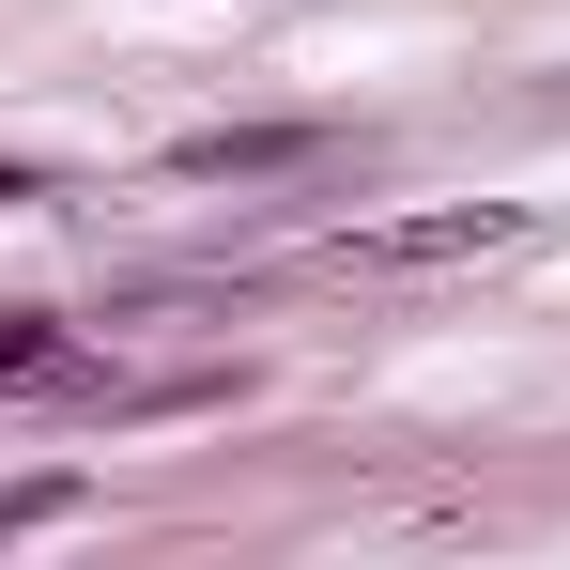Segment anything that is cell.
<instances>
[{"label":"cell","mask_w":570,"mask_h":570,"mask_svg":"<svg viewBox=\"0 0 570 570\" xmlns=\"http://www.w3.org/2000/svg\"><path fill=\"white\" fill-rule=\"evenodd\" d=\"M47 355H62L47 324H0V385H31V371H47Z\"/></svg>","instance_id":"3957f363"},{"label":"cell","mask_w":570,"mask_h":570,"mask_svg":"<svg viewBox=\"0 0 570 570\" xmlns=\"http://www.w3.org/2000/svg\"><path fill=\"white\" fill-rule=\"evenodd\" d=\"M293 155H308L293 124H247V139H186V170H293Z\"/></svg>","instance_id":"7a4b0ae2"},{"label":"cell","mask_w":570,"mask_h":570,"mask_svg":"<svg viewBox=\"0 0 570 570\" xmlns=\"http://www.w3.org/2000/svg\"><path fill=\"white\" fill-rule=\"evenodd\" d=\"M0 200H31V170H0Z\"/></svg>","instance_id":"5b68a950"},{"label":"cell","mask_w":570,"mask_h":570,"mask_svg":"<svg viewBox=\"0 0 570 570\" xmlns=\"http://www.w3.org/2000/svg\"><path fill=\"white\" fill-rule=\"evenodd\" d=\"M47 509H62V478H31V493H0V540H16V524H47Z\"/></svg>","instance_id":"277c9868"},{"label":"cell","mask_w":570,"mask_h":570,"mask_svg":"<svg viewBox=\"0 0 570 570\" xmlns=\"http://www.w3.org/2000/svg\"><path fill=\"white\" fill-rule=\"evenodd\" d=\"M493 232H509V216H432V232H371V263H463Z\"/></svg>","instance_id":"6da1fadb"}]
</instances>
